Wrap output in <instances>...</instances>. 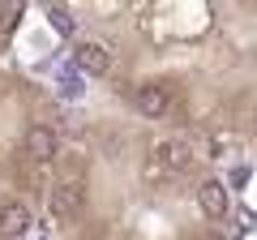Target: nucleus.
<instances>
[{
  "mask_svg": "<svg viewBox=\"0 0 257 240\" xmlns=\"http://www.w3.org/2000/svg\"><path fill=\"white\" fill-rule=\"evenodd\" d=\"M56 180H86V159L82 155H64L60 159V176Z\"/></svg>",
  "mask_w": 257,
  "mask_h": 240,
  "instance_id": "9",
  "label": "nucleus"
},
{
  "mask_svg": "<svg viewBox=\"0 0 257 240\" xmlns=\"http://www.w3.org/2000/svg\"><path fill=\"white\" fill-rule=\"evenodd\" d=\"M227 189L219 185V180H206L202 189H197V210L206 214V219H223V214H227Z\"/></svg>",
  "mask_w": 257,
  "mask_h": 240,
  "instance_id": "7",
  "label": "nucleus"
},
{
  "mask_svg": "<svg viewBox=\"0 0 257 240\" xmlns=\"http://www.w3.org/2000/svg\"><path fill=\"white\" fill-rule=\"evenodd\" d=\"M86 206V180H56L52 185V210L60 219H73Z\"/></svg>",
  "mask_w": 257,
  "mask_h": 240,
  "instance_id": "4",
  "label": "nucleus"
},
{
  "mask_svg": "<svg viewBox=\"0 0 257 240\" xmlns=\"http://www.w3.org/2000/svg\"><path fill=\"white\" fill-rule=\"evenodd\" d=\"M22 231H30V206L22 197L0 202V240H18Z\"/></svg>",
  "mask_w": 257,
  "mask_h": 240,
  "instance_id": "5",
  "label": "nucleus"
},
{
  "mask_svg": "<svg viewBox=\"0 0 257 240\" xmlns=\"http://www.w3.org/2000/svg\"><path fill=\"white\" fill-rule=\"evenodd\" d=\"M253 107H257V94H253Z\"/></svg>",
  "mask_w": 257,
  "mask_h": 240,
  "instance_id": "11",
  "label": "nucleus"
},
{
  "mask_svg": "<svg viewBox=\"0 0 257 240\" xmlns=\"http://www.w3.org/2000/svg\"><path fill=\"white\" fill-rule=\"evenodd\" d=\"M150 163H155L159 172L180 176V172L193 167V150H189V142H180V138H159L155 146H150Z\"/></svg>",
  "mask_w": 257,
  "mask_h": 240,
  "instance_id": "1",
  "label": "nucleus"
},
{
  "mask_svg": "<svg viewBox=\"0 0 257 240\" xmlns=\"http://www.w3.org/2000/svg\"><path fill=\"white\" fill-rule=\"evenodd\" d=\"M18 18H22V5H0V30H13Z\"/></svg>",
  "mask_w": 257,
  "mask_h": 240,
  "instance_id": "10",
  "label": "nucleus"
},
{
  "mask_svg": "<svg viewBox=\"0 0 257 240\" xmlns=\"http://www.w3.org/2000/svg\"><path fill=\"white\" fill-rule=\"evenodd\" d=\"M73 60L86 77H107L111 73V47H103V43H82L73 52Z\"/></svg>",
  "mask_w": 257,
  "mask_h": 240,
  "instance_id": "6",
  "label": "nucleus"
},
{
  "mask_svg": "<svg viewBox=\"0 0 257 240\" xmlns=\"http://www.w3.org/2000/svg\"><path fill=\"white\" fill-rule=\"evenodd\" d=\"M43 13H47V22H52V26H56V35H64V39H69V35H73V30H77L73 13L64 9V5H47Z\"/></svg>",
  "mask_w": 257,
  "mask_h": 240,
  "instance_id": "8",
  "label": "nucleus"
},
{
  "mask_svg": "<svg viewBox=\"0 0 257 240\" xmlns=\"http://www.w3.org/2000/svg\"><path fill=\"white\" fill-rule=\"evenodd\" d=\"M133 107H138L146 120L167 116V111H172V86L167 82H142L138 90H133Z\"/></svg>",
  "mask_w": 257,
  "mask_h": 240,
  "instance_id": "2",
  "label": "nucleus"
},
{
  "mask_svg": "<svg viewBox=\"0 0 257 240\" xmlns=\"http://www.w3.org/2000/svg\"><path fill=\"white\" fill-rule=\"evenodd\" d=\"M22 150H26L30 163H56V155H60V138H56L52 125H30Z\"/></svg>",
  "mask_w": 257,
  "mask_h": 240,
  "instance_id": "3",
  "label": "nucleus"
}]
</instances>
